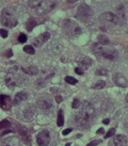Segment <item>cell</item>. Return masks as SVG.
I'll return each mask as SVG.
<instances>
[{
  "label": "cell",
  "mask_w": 128,
  "mask_h": 146,
  "mask_svg": "<svg viewBox=\"0 0 128 146\" xmlns=\"http://www.w3.org/2000/svg\"><path fill=\"white\" fill-rule=\"evenodd\" d=\"M95 116L94 109L88 102H84L79 111L75 115V124L78 128L88 129L94 121Z\"/></svg>",
  "instance_id": "1"
},
{
  "label": "cell",
  "mask_w": 128,
  "mask_h": 146,
  "mask_svg": "<svg viewBox=\"0 0 128 146\" xmlns=\"http://www.w3.org/2000/svg\"><path fill=\"white\" fill-rule=\"evenodd\" d=\"M22 68H18V66H15L11 69L7 76H5V84L6 86L11 89L15 88V87H20V86H24L25 84L28 82V78L24 76L23 73L19 72Z\"/></svg>",
  "instance_id": "2"
},
{
  "label": "cell",
  "mask_w": 128,
  "mask_h": 146,
  "mask_svg": "<svg viewBox=\"0 0 128 146\" xmlns=\"http://www.w3.org/2000/svg\"><path fill=\"white\" fill-rule=\"evenodd\" d=\"M28 5L38 15H43L50 13L57 5L55 1H43V0H32L28 2Z\"/></svg>",
  "instance_id": "3"
},
{
  "label": "cell",
  "mask_w": 128,
  "mask_h": 146,
  "mask_svg": "<svg viewBox=\"0 0 128 146\" xmlns=\"http://www.w3.org/2000/svg\"><path fill=\"white\" fill-rule=\"evenodd\" d=\"M104 45L95 43L93 45V52L98 58H104L107 60L113 61L117 58V52L113 48H105Z\"/></svg>",
  "instance_id": "4"
},
{
  "label": "cell",
  "mask_w": 128,
  "mask_h": 146,
  "mask_svg": "<svg viewBox=\"0 0 128 146\" xmlns=\"http://www.w3.org/2000/svg\"><path fill=\"white\" fill-rule=\"evenodd\" d=\"M1 23L7 28H15L18 25V20L13 10L9 8L3 9L1 13Z\"/></svg>",
  "instance_id": "5"
},
{
  "label": "cell",
  "mask_w": 128,
  "mask_h": 146,
  "mask_svg": "<svg viewBox=\"0 0 128 146\" xmlns=\"http://www.w3.org/2000/svg\"><path fill=\"white\" fill-rule=\"evenodd\" d=\"M62 29L69 37H77L81 33L80 26L71 19H65L63 22Z\"/></svg>",
  "instance_id": "6"
},
{
  "label": "cell",
  "mask_w": 128,
  "mask_h": 146,
  "mask_svg": "<svg viewBox=\"0 0 128 146\" xmlns=\"http://www.w3.org/2000/svg\"><path fill=\"white\" fill-rule=\"evenodd\" d=\"M75 15L78 20L82 23H86L88 20H90L93 16V11L89 5L85 3H81L78 6Z\"/></svg>",
  "instance_id": "7"
},
{
  "label": "cell",
  "mask_w": 128,
  "mask_h": 146,
  "mask_svg": "<svg viewBox=\"0 0 128 146\" xmlns=\"http://www.w3.org/2000/svg\"><path fill=\"white\" fill-rule=\"evenodd\" d=\"M99 22L106 27H113L115 26L119 23V19L117 15L111 13V12H107V13H102L99 17Z\"/></svg>",
  "instance_id": "8"
},
{
  "label": "cell",
  "mask_w": 128,
  "mask_h": 146,
  "mask_svg": "<svg viewBox=\"0 0 128 146\" xmlns=\"http://www.w3.org/2000/svg\"><path fill=\"white\" fill-rule=\"evenodd\" d=\"M37 143L39 146H48L50 143L51 137L48 130H42L36 136Z\"/></svg>",
  "instance_id": "9"
},
{
  "label": "cell",
  "mask_w": 128,
  "mask_h": 146,
  "mask_svg": "<svg viewBox=\"0 0 128 146\" xmlns=\"http://www.w3.org/2000/svg\"><path fill=\"white\" fill-rule=\"evenodd\" d=\"M113 82L117 86L122 87V88H126L128 86V81L126 78V77L123 76L122 73L117 72L113 75Z\"/></svg>",
  "instance_id": "10"
},
{
  "label": "cell",
  "mask_w": 128,
  "mask_h": 146,
  "mask_svg": "<svg viewBox=\"0 0 128 146\" xmlns=\"http://www.w3.org/2000/svg\"><path fill=\"white\" fill-rule=\"evenodd\" d=\"M37 106L41 109H49L52 106V101L48 97H40L37 100Z\"/></svg>",
  "instance_id": "11"
},
{
  "label": "cell",
  "mask_w": 128,
  "mask_h": 146,
  "mask_svg": "<svg viewBox=\"0 0 128 146\" xmlns=\"http://www.w3.org/2000/svg\"><path fill=\"white\" fill-rule=\"evenodd\" d=\"M50 38V34L48 33H44L41 35H38L32 41V44L35 47H41L42 45Z\"/></svg>",
  "instance_id": "12"
},
{
  "label": "cell",
  "mask_w": 128,
  "mask_h": 146,
  "mask_svg": "<svg viewBox=\"0 0 128 146\" xmlns=\"http://www.w3.org/2000/svg\"><path fill=\"white\" fill-rule=\"evenodd\" d=\"M78 64L79 65V67L84 70V69H88L89 67L92 66L93 61L89 57L83 56V57H80V59H78Z\"/></svg>",
  "instance_id": "13"
},
{
  "label": "cell",
  "mask_w": 128,
  "mask_h": 146,
  "mask_svg": "<svg viewBox=\"0 0 128 146\" xmlns=\"http://www.w3.org/2000/svg\"><path fill=\"white\" fill-rule=\"evenodd\" d=\"M12 106V101L9 96H5V95H1V108L3 110L7 111Z\"/></svg>",
  "instance_id": "14"
},
{
  "label": "cell",
  "mask_w": 128,
  "mask_h": 146,
  "mask_svg": "<svg viewBox=\"0 0 128 146\" xmlns=\"http://www.w3.org/2000/svg\"><path fill=\"white\" fill-rule=\"evenodd\" d=\"M127 142V139L123 135H117L113 139L114 146H126Z\"/></svg>",
  "instance_id": "15"
},
{
  "label": "cell",
  "mask_w": 128,
  "mask_h": 146,
  "mask_svg": "<svg viewBox=\"0 0 128 146\" xmlns=\"http://www.w3.org/2000/svg\"><path fill=\"white\" fill-rule=\"evenodd\" d=\"M28 98V95L24 92H18L15 96L14 98V104L15 105H18V104L21 103L22 102L25 101L26 99Z\"/></svg>",
  "instance_id": "16"
},
{
  "label": "cell",
  "mask_w": 128,
  "mask_h": 146,
  "mask_svg": "<svg viewBox=\"0 0 128 146\" xmlns=\"http://www.w3.org/2000/svg\"><path fill=\"white\" fill-rule=\"evenodd\" d=\"M22 70L25 74H28L30 76H35V75H36L38 72V68L34 66H31L26 68H22Z\"/></svg>",
  "instance_id": "17"
},
{
  "label": "cell",
  "mask_w": 128,
  "mask_h": 146,
  "mask_svg": "<svg viewBox=\"0 0 128 146\" xmlns=\"http://www.w3.org/2000/svg\"><path fill=\"white\" fill-rule=\"evenodd\" d=\"M98 43L101 45H108L110 44V39L104 35H98Z\"/></svg>",
  "instance_id": "18"
},
{
  "label": "cell",
  "mask_w": 128,
  "mask_h": 146,
  "mask_svg": "<svg viewBox=\"0 0 128 146\" xmlns=\"http://www.w3.org/2000/svg\"><path fill=\"white\" fill-rule=\"evenodd\" d=\"M36 25H37V23H36L34 19H29L26 22V23H25V27L28 29V31L30 32V31L32 30V29L34 28Z\"/></svg>",
  "instance_id": "19"
},
{
  "label": "cell",
  "mask_w": 128,
  "mask_h": 146,
  "mask_svg": "<svg viewBox=\"0 0 128 146\" xmlns=\"http://www.w3.org/2000/svg\"><path fill=\"white\" fill-rule=\"evenodd\" d=\"M57 125L59 127H61L64 125V114H63V111L61 109H60L58 111V119H57Z\"/></svg>",
  "instance_id": "20"
},
{
  "label": "cell",
  "mask_w": 128,
  "mask_h": 146,
  "mask_svg": "<svg viewBox=\"0 0 128 146\" xmlns=\"http://www.w3.org/2000/svg\"><path fill=\"white\" fill-rule=\"evenodd\" d=\"M23 51L29 54V55H34L35 52V48H33L32 46H31V45H25V47L23 48Z\"/></svg>",
  "instance_id": "21"
},
{
  "label": "cell",
  "mask_w": 128,
  "mask_h": 146,
  "mask_svg": "<svg viewBox=\"0 0 128 146\" xmlns=\"http://www.w3.org/2000/svg\"><path fill=\"white\" fill-rule=\"evenodd\" d=\"M105 86H106L105 82H104V81L100 80V81H98V82L94 84V86L93 87L95 88V89H101V88H103Z\"/></svg>",
  "instance_id": "22"
},
{
  "label": "cell",
  "mask_w": 128,
  "mask_h": 146,
  "mask_svg": "<svg viewBox=\"0 0 128 146\" xmlns=\"http://www.w3.org/2000/svg\"><path fill=\"white\" fill-rule=\"evenodd\" d=\"M65 79L66 82H68V84H71V85H75L76 83H78V80L71 76H66Z\"/></svg>",
  "instance_id": "23"
},
{
  "label": "cell",
  "mask_w": 128,
  "mask_h": 146,
  "mask_svg": "<svg viewBox=\"0 0 128 146\" xmlns=\"http://www.w3.org/2000/svg\"><path fill=\"white\" fill-rule=\"evenodd\" d=\"M11 123L10 121L8 120H3L1 121V129H6L8 128H10Z\"/></svg>",
  "instance_id": "24"
},
{
  "label": "cell",
  "mask_w": 128,
  "mask_h": 146,
  "mask_svg": "<svg viewBox=\"0 0 128 146\" xmlns=\"http://www.w3.org/2000/svg\"><path fill=\"white\" fill-rule=\"evenodd\" d=\"M80 102L79 99L78 98H75V99H74V101L72 102V108H78L80 106Z\"/></svg>",
  "instance_id": "25"
},
{
  "label": "cell",
  "mask_w": 128,
  "mask_h": 146,
  "mask_svg": "<svg viewBox=\"0 0 128 146\" xmlns=\"http://www.w3.org/2000/svg\"><path fill=\"white\" fill-rule=\"evenodd\" d=\"M115 132H116V129L112 128V129H111L109 131H108V133H107V135L104 136V138H105V139H108V138H110V137H112L113 135H115Z\"/></svg>",
  "instance_id": "26"
},
{
  "label": "cell",
  "mask_w": 128,
  "mask_h": 146,
  "mask_svg": "<svg viewBox=\"0 0 128 146\" xmlns=\"http://www.w3.org/2000/svg\"><path fill=\"white\" fill-rule=\"evenodd\" d=\"M18 42L21 43L25 42L27 41V36H26L25 34H21V35L18 36Z\"/></svg>",
  "instance_id": "27"
},
{
  "label": "cell",
  "mask_w": 128,
  "mask_h": 146,
  "mask_svg": "<svg viewBox=\"0 0 128 146\" xmlns=\"http://www.w3.org/2000/svg\"><path fill=\"white\" fill-rule=\"evenodd\" d=\"M100 143H101V140H94L90 141V143H88L87 146H97Z\"/></svg>",
  "instance_id": "28"
},
{
  "label": "cell",
  "mask_w": 128,
  "mask_h": 146,
  "mask_svg": "<svg viewBox=\"0 0 128 146\" xmlns=\"http://www.w3.org/2000/svg\"><path fill=\"white\" fill-rule=\"evenodd\" d=\"M108 71L105 70V69H98L97 72H96V74L98 75V76H106L107 74H108Z\"/></svg>",
  "instance_id": "29"
},
{
  "label": "cell",
  "mask_w": 128,
  "mask_h": 146,
  "mask_svg": "<svg viewBox=\"0 0 128 146\" xmlns=\"http://www.w3.org/2000/svg\"><path fill=\"white\" fill-rule=\"evenodd\" d=\"M1 36L3 38H6L8 36V31L5 29H1Z\"/></svg>",
  "instance_id": "30"
},
{
  "label": "cell",
  "mask_w": 128,
  "mask_h": 146,
  "mask_svg": "<svg viewBox=\"0 0 128 146\" xmlns=\"http://www.w3.org/2000/svg\"><path fill=\"white\" fill-rule=\"evenodd\" d=\"M75 72L77 73L78 75H80V76H81V75H83L84 70L82 69V68H80V67H78V68H75Z\"/></svg>",
  "instance_id": "31"
},
{
  "label": "cell",
  "mask_w": 128,
  "mask_h": 146,
  "mask_svg": "<svg viewBox=\"0 0 128 146\" xmlns=\"http://www.w3.org/2000/svg\"><path fill=\"white\" fill-rule=\"evenodd\" d=\"M5 56L7 57V58H10V57H12V56H13V52H12V50H11V49H9V50H8L7 52L5 53Z\"/></svg>",
  "instance_id": "32"
},
{
  "label": "cell",
  "mask_w": 128,
  "mask_h": 146,
  "mask_svg": "<svg viewBox=\"0 0 128 146\" xmlns=\"http://www.w3.org/2000/svg\"><path fill=\"white\" fill-rule=\"evenodd\" d=\"M71 131H72V129H66L62 131V134L64 135H68Z\"/></svg>",
  "instance_id": "33"
},
{
  "label": "cell",
  "mask_w": 128,
  "mask_h": 146,
  "mask_svg": "<svg viewBox=\"0 0 128 146\" xmlns=\"http://www.w3.org/2000/svg\"><path fill=\"white\" fill-rule=\"evenodd\" d=\"M56 99V102H58V103H60L62 102V98H61V96H57L55 98Z\"/></svg>",
  "instance_id": "34"
},
{
  "label": "cell",
  "mask_w": 128,
  "mask_h": 146,
  "mask_svg": "<svg viewBox=\"0 0 128 146\" xmlns=\"http://www.w3.org/2000/svg\"><path fill=\"white\" fill-rule=\"evenodd\" d=\"M97 133L98 134H104V128H100L97 131Z\"/></svg>",
  "instance_id": "35"
},
{
  "label": "cell",
  "mask_w": 128,
  "mask_h": 146,
  "mask_svg": "<svg viewBox=\"0 0 128 146\" xmlns=\"http://www.w3.org/2000/svg\"><path fill=\"white\" fill-rule=\"evenodd\" d=\"M103 123L105 124V125H108V124L110 123V119H108V118H106L103 121Z\"/></svg>",
  "instance_id": "36"
},
{
  "label": "cell",
  "mask_w": 128,
  "mask_h": 146,
  "mask_svg": "<svg viewBox=\"0 0 128 146\" xmlns=\"http://www.w3.org/2000/svg\"><path fill=\"white\" fill-rule=\"evenodd\" d=\"M9 132H13V131H12V130H5V131H3V133H2V135H4L5 134L9 133Z\"/></svg>",
  "instance_id": "37"
},
{
  "label": "cell",
  "mask_w": 128,
  "mask_h": 146,
  "mask_svg": "<svg viewBox=\"0 0 128 146\" xmlns=\"http://www.w3.org/2000/svg\"><path fill=\"white\" fill-rule=\"evenodd\" d=\"M125 100H126V102H127V103H128V95L127 96H126Z\"/></svg>",
  "instance_id": "38"
},
{
  "label": "cell",
  "mask_w": 128,
  "mask_h": 146,
  "mask_svg": "<svg viewBox=\"0 0 128 146\" xmlns=\"http://www.w3.org/2000/svg\"><path fill=\"white\" fill-rule=\"evenodd\" d=\"M71 145V143H67L65 145V146H70Z\"/></svg>",
  "instance_id": "39"
}]
</instances>
